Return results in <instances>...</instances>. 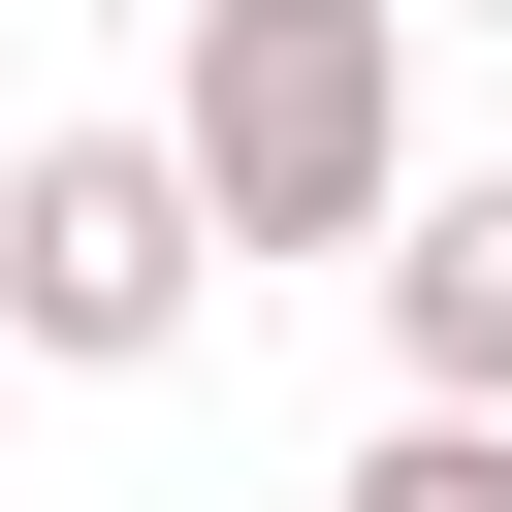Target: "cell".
Listing matches in <instances>:
<instances>
[{"instance_id": "1", "label": "cell", "mask_w": 512, "mask_h": 512, "mask_svg": "<svg viewBox=\"0 0 512 512\" xmlns=\"http://www.w3.org/2000/svg\"><path fill=\"white\" fill-rule=\"evenodd\" d=\"M160 160H192L224 256H384V192H416V0H192Z\"/></svg>"}, {"instance_id": "2", "label": "cell", "mask_w": 512, "mask_h": 512, "mask_svg": "<svg viewBox=\"0 0 512 512\" xmlns=\"http://www.w3.org/2000/svg\"><path fill=\"white\" fill-rule=\"evenodd\" d=\"M192 288H224V224L160 128H0V352L128 384V352H192Z\"/></svg>"}, {"instance_id": "3", "label": "cell", "mask_w": 512, "mask_h": 512, "mask_svg": "<svg viewBox=\"0 0 512 512\" xmlns=\"http://www.w3.org/2000/svg\"><path fill=\"white\" fill-rule=\"evenodd\" d=\"M384 352L416 416H512V192H384Z\"/></svg>"}, {"instance_id": "4", "label": "cell", "mask_w": 512, "mask_h": 512, "mask_svg": "<svg viewBox=\"0 0 512 512\" xmlns=\"http://www.w3.org/2000/svg\"><path fill=\"white\" fill-rule=\"evenodd\" d=\"M320 512H512V416H384V448H352Z\"/></svg>"}, {"instance_id": "5", "label": "cell", "mask_w": 512, "mask_h": 512, "mask_svg": "<svg viewBox=\"0 0 512 512\" xmlns=\"http://www.w3.org/2000/svg\"><path fill=\"white\" fill-rule=\"evenodd\" d=\"M480 32H512V0H480Z\"/></svg>"}]
</instances>
